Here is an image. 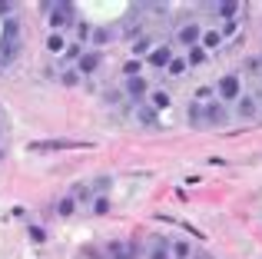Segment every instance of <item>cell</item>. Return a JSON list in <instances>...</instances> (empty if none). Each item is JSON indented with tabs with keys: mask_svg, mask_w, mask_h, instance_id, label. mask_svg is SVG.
Wrapping results in <instances>:
<instances>
[{
	"mask_svg": "<svg viewBox=\"0 0 262 259\" xmlns=\"http://www.w3.org/2000/svg\"><path fill=\"white\" fill-rule=\"evenodd\" d=\"M166 249L173 259H192L196 256V246H192L189 240H166Z\"/></svg>",
	"mask_w": 262,
	"mask_h": 259,
	"instance_id": "cell-11",
	"label": "cell"
},
{
	"mask_svg": "<svg viewBox=\"0 0 262 259\" xmlns=\"http://www.w3.org/2000/svg\"><path fill=\"white\" fill-rule=\"evenodd\" d=\"M226 40H223V33H219V27L216 24H203V37H199V50H206V53H212V50H219Z\"/></svg>",
	"mask_w": 262,
	"mask_h": 259,
	"instance_id": "cell-9",
	"label": "cell"
},
{
	"mask_svg": "<svg viewBox=\"0 0 262 259\" xmlns=\"http://www.w3.org/2000/svg\"><path fill=\"white\" fill-rule=\"evenodd\" d=\"M67 47H70V37H67V33H47V53H57V57H63Z\"/></svg>",
	"mask_w": 262,
	"mask_h": 259,
	"instance_id": "cell-13",
	"label": "cell"
},
{
	"mask_svg": "<svg viewBox=\"0 0 262 259\" xmlns=\"http://www.w3.org/2000/svg\"><path fill=\"white\" fill-rule=\"evenodd\" d=\"M183 57L189 60V70H192V67L206 63V57H209V53H206V50H199V47H192V50H189V53H183Z\"/></svg>",
	"mask_w": 262,
	"mask_h": 259,
	"instance_id": "cell-19",
	"label": "cell"
},
{
	"mask_svg": "<svg viewBox=\"0 0 262 259\" xmlns=\"http://www.w3.org/2000/svg\"><path fill=\"white\" fill-rule=\"evenodd\" d=\"M110 206H113V203H110V196H93L86 209H90L93 216H106V213H110Z\"/></svg>",
	"mask_w": 262,
	"mask_h": 259,
	"instance_id": "cell-18",
	"label": "cell"
},
{
	"mask_svg": "<svg viewBox=\"0 0 262 259\" xmlns=\"http://www.w3.org/2000/svg\"><path fill=\"white\" fill-rule=\"evenodd\" d=\"M100 63H103V53L100 50H83L73 70H77L80 77H86V73H96V67H100Z\"/></svg>",
	"mask_w": 262,
	"mask_h": 259,
	"instance_id": "cell-10",
	"label": "cell"
},
{
	"mask_svg": "<svg viewBox=\"0 0 262 259\" xmlns=\"http://www.w3.org/2000/svg\"><path fill=\"white\" fill-rule=\"evenodd\" d=\"M163 73H166L169 80H183L186 73H189V60H186L183 53H176V57L169 60V67H166V70H163Z\"/></svg>",
	"mask_w": 262,
	"mask_h": 259,
	"instance_id": "cell-12",
	"label": "cell"
},
{
	"mask_svg": "<svg viewBox=\"0 0 262 259\" xmlns=\"http://www.w3.org/2000/svg\"><path fill=\"white\" fill-rule=\"evenodd\" d=\"M77 213V203L70 200V196H63V200L57 203V216H73Z\"/></svg>",
	"mask_w": 262,
	"mask_h": 259,
	"instance_id": "cell-20",
	"label": "cell"
},
{
	"mask_svg": "<svg viewBox=\"0 0 262 259\" xmlns=\"http://www.w3.org/2000/svg\"><path fill=\"white\" fill-rule=\"evenodd\" d=\"M90 30H93V24H90V20H73V33H77V40H73V44L86 47V40H90Z\"/></svg>",
	"mask_w": 262,
	"mask_h": 259,
	"instance_id": "cell-17",
	"label": "cell"
},
{
	"mask_svg": "<svg viewBox=\"0 0 262 259\" xmlns=\"http://www.w3.org/2000/svg\"><path fill=\"white\" fill-rule=\"evenodd\" d=\"M199 37H203V24H199L196 17L179 20V24H176V30H173V44H176L183 53H189L192 47H199Z\"/></svg>",
	"mask_w": 262,
	"mask_h": 259,
	"instance_id": "cell-2",
	"label": "cell"
},
{
	"mask_svg": "<svg viewBox=\"0 0 262 259\" xmlns=\"http://www.w3.org/2000/svg\"><path fill=\"white\" fill-rule=\"evenodd\" d=\"M133 117H140L143 126H160V117H156L146 103H133Z\"/></svg>",
	"mask_w": 262,
	"mask_h": 259,
	"instance_id": "cell-16",
	"label": "cell"
},
{
	"mask_svg": "<svg viewBox=\"0 0 262 259\" xmlns=\"http://www.w3.org/2000/svg\"><path fill=\"white\" fill-rule=\"evenodd\" d=\"M212 93H216V100H219V103L232 106V103H236V100L246 93V77H243V73H236V70L219 73V77L212 80Z\"/></svg>",
	"mask_w": 262,
	"mask_h": 259,
	"instance_id": "cell-1",
	"label": "cell"
},
{
	"mask_svg": "<svg viewBox=\"0 0 262 259\" xmlns=\"http://www.w3.org/2000/svg\"><path fill=\"white\" fill-rule=\"evenodd\" d=\"M146 259H173V256H169V249H166V240H163V236H153V240H149Z\"/></svg>",
	"mask_w": 262,
	"mask_h": 259,
	"instance_id": "cell-15",
	"label": "cell"
},
{
	"mask_svg": "<svg viewBox=\"0 0 262 259\" xmlns=\"http://www.w3.org/2000/svg\"><path fill=\"white\" fill-rule=\"evenodd\" d=\"M110 40H113V30H110V27H93V30H90V40H86V44L93 47V50H100V47H106Z\"/></svg>",
	"mask_w": 262,
	"mask_h": 259,
	"instance_id": "cell-14",
	"label": "cell"
},
{
	"mask_svg": "<svg viewBox=\"0 0 262 259\" xmlns=\"http://www.w3.org/2000/svg\"><path fill=\"white\" fill-rule=\"evenodd\" d=\"M229 110H232V120H243V123H252V120H259V117H262V103H259L256 97H252L249 90H246L243 97H239L236 103L229 106Z\"/></svg>",
	"mask_w": 262,
	"mask_h": 259,
	"instance_id": "cell-4",
	"label": "cell"
},
{
	"mask_svg": "<svg viewBox=\"0 0 262 259\" xmlns=\"http://www.w3.org/2000/svg\"><path fill=\"white\" fill-rule=\"evenodd\" d=\"M149 93V80L143 77H123V97H129V103H143Z\"/></svg>",
	"mask_w": 262,
	"mask_h": 259,
	"instance_id": "cell-6",
	"label": "cell"
},
{
	"mask_svg": "<svg viewBox=\"0 0 262 259\" xmlns=\"http://www.w3.org/2000/svg\"><path fill=\"white\" fill-rule=\"evenodd\" d=\"M143 103H146L149 110L160 117L163 110H169V106H173V93H169L166 87H149V93H146V100H143Z\"/></svg>",
	"mask_w": 262,
	"mask_h": 259,
	"instance_id": "cell-8",
	"label": "cell"
},
{
	"mask_svg": "<svg viewBox=\"0 0 262 259\" xmlns=\"http://www.w3.org/2000/svg\"><path fill=\"white\" fill-rule=\"evenodd\" d=\"M0 140H4V123H0Z\"/></svg>",
	"mask_w": 262,
	"mask_h": 259,
	"instance_id": "cell-22",
	"label": "cell"
},
{
	"mask_svg": "<svg viewBox=\"0 0 262 259\" xmlns=\"http://www.w3.org/2000/svg\"><path fill=\"white\" fill-rule=\"evenodd\" d=\"M232 123V110L226 103H219V100H209V103H203V126H226Z\"/></svg>",
	"mask_w": 262,
	"mask_h": 259,
	"instance_id": "cell-5",
	"label": "cell"
},
{
	"mask_svg": "<svg viewBox=\"0 0 262 259\" xmlns=\"http://www.w3.org/2000/svg\"><path fill=\"white\" fill-rule=\"evenodd\" d=\"M176 57V50H173V44H156L153 50L143 57V63L146 67H153V70H166L169 67V60Z\"/></svg>",
	"mask_w": 262,
	"mask_h": 259,
	"instance_id": "cell-7",
	"label": "cell"
},
{
	"mask_svg": "<svg viewBox=\"0 0 262 259\" xmlns=\"http://www.w3.org/2000/svg\"><path fill=\"white\" fill-rule=\"evenodd\" d=\"M50 10V17H47V24H50V33H67V27H73V13H77V7L73 4H50L47 7Z\"/></svg>",
	"mask_w": 262,
	"mask_h": 259,
	"instance_id": "cell-3",
	"label": "cell"
},
{
	"mask_svg": "<svg viewBox=\"0 0 262 259\" xmlns=\"http://www.w3.org/2000/svg\"><path fill=\"white\" fill-rule=\"evenodd\" d=\"M10 10H13L10 4H0V13H10Z\"/></svg>",
	"mask_w": 262,
	"mask_h": 259,
	"instance_id": "cell-21",
	"label": "cell"
}]
</instances>
